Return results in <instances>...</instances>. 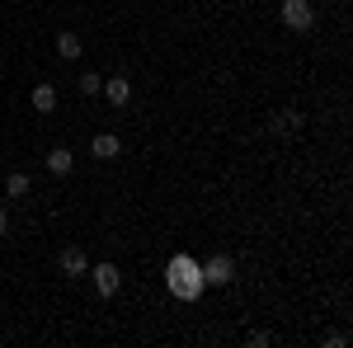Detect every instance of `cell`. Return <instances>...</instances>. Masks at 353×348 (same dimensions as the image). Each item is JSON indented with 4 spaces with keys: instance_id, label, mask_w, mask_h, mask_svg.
Instances as JSON below:
<instances>
[{
    "instance_id": "1",
    "label": "cell",
    "mask_w": 353,
    "mask_h": 348,
    "mask_svg": "<svg viewBox=\"0 0 353 348\" xmlns=\"http://www.w3.org/2000/svg\"><path fill=\"white\" fill-rule=\"evenodd\" d=\"M165 283H170V292L179 296V301H198L203 296V264L198 259H189V254H174L170 259V268H165Z\"/></svg>"
},
{
    "instance_id": "2",
    "label": "cell",
    "mask_w": 353,
    "mask_h": 348,
    "mask_svg": "<svg viewBox=\"0 0 353 348\" xmlns=\"http://www.w3.org/2000/svg\"><path fill=\"white\" fill-rule=\"evenodd\" d=\"M203 283H208V287H231V283H236V259H231V254H212V259L203 264Z\"/></svg>"
},
{
    "instance_id": "3",
    "label": "cell",
    "mask_w": 353,
    "mask_h": 348,
    "mask_svg": "<svg viewBox=\"0 0 353 348\" xmlns=\"http://www.w3.org/2000/svg\"><path fill=\"white\" fill-rule=\"evenodd\" d=\"M283 24L292 28V33H306V28L316 24V10L306 0H283Z\"/></svg>"
},
{
    "instance_id": "4",
    "label": "cell",
    "mask_w": 353,
    "mask_h": 348,
    "mask_svg": "<svg viewBox=\"0 0 353 348\" xmlns=\"http://www.w3.org/2000/svg\"><path fill=\"white\" fill-rule=\"evenodd\" d=\"M57 268H61L66 278H81L85 268H90V259H85V249H81V245H66V249L57 254Z\"/></svg>"
},
{
    "instance_id": "5",
    "label": "cell",
    "mask_w": 353,
    "mask_h": 348,
    "mask_svg": "<svg viewBox=\"0 0 353 348\" xmlns=\"http://www.w3.org/2000/svg\"><path fill=\"white\" fill-rule=\"evenodd\" d=\"M90 278H94V292H99V296H113L118 287H123V273H118V264H99Z\"/></svg>"
},
{
    "instance_id": "6",
    "label": "cell",
    "mask_w": 353,
    "mask_h": 348,
    "mask_svg": "<svg viewBox=\"0 0 353 348\" xmlns=\"http://www.w3.org/2000/svg\"><path fill=\"white\" fill-rule=\"evenodd\" d=\"M99 94H104V99H109L113 108H123V104H128V99H132V81H128V76H109Z\"/></svg>"
},
{
    "instance_id": "7",
    "label": "cell",
    "mask_w": 353,
    "mask_h": 348,
    "mask_svg": "<svg viewBox=\"0 0 353 348\" xmlns=\"http://www.w3.org/2000/svg\"><path fill=\"white\" fill-rule=\"evenodd\" d=\"M118 151H123V141H118L113 132H99L94 141H90V156H94V161H118Z\"/></svg>"
},
{
    "instance_id": "8",
    "label": "cell",
    "mask_w": 353,
    "mask_h": 348,
    "mask_svg": "<svg viewBox=\"0 0 353 348\" xmlns=\"http://www.w3.org/2000/svg\"><path fill=\"white\" fill-rule=\"evenodd\" d=\"M71 170H76V156H71L66 146H52V151H48V174H57V179H66Z\"/></svg>"
},
{
    "instance_id": "9",
    "label": "cell",
    "mask_w": 353,
    "mask_h": 348,
    "mask_svg": "<svg viewBox=\"0 0 353 348\" xmlns=\"http://www.w3.org/2000/svg\"><path fill=\"white\" fill-rule=\"evenodd\" d=\"M273 132H278V136H297V132H301V113H297V108L273 113Z\"/></svg>"
},
{
    "instance_id": "10",
    "label": "cell",
    "mask_w": 353,
    "mask_h": 348,
    "mask_svg": "<svg viewBox=\"0 0 353 348\" xmlns=\"http://www.w3.org/2000/svg\"><path fill=\"white\" fill-rule=\"evenodd\" d=\"M33 108H38V113H52L57 108V85H33Z\"/></svg>"
},
{
    "instance_id": "11",
    "label": "cell",
    "mask_w": 353,
    "mask_h": 348,
    "mask_svg": "<svg viewBox=\"0 0 353 348\" xmlns=\"http://www.w3.org/2000/svg\"><path fill=\"white\" fill-rule=\"evenodd\" d=\"M57 57H61V61H76V57H81V38H76V33H57Z\"/></svg>"
},
{
    "instance_id": "12",
    "label": "cell",
    "mask_w": 353,
    "mask_h": 348,
    "mask_svg": "<svg viewBox=\"0 0 353 348\" xmlns=\"http://www.w3.org/2000/svg\"><path fill=\"white\" fill-rule=\"evenodd\" d=\"M28 188H33V179H28L24 170H14V174H10V179H5V193H10V198H24Z\"/></svg>"
},
{
    "instance_id": "13",
    "label": "cell",
    "mask_w": 353,
    "mask_h": 348,
    "mask_svg": "<svg viewBox=\"0 0 353 348\" xmlns=\"http://www.w3.org/2000/svg\"><path fill=\"white\" fill-rule=\"evenodd\" d=\"M99 90H104V81H99L94 71H85V76H81V94H90V99H94Z\"/></svg>"
},
{
    "instance_id": "14",
    "label": "cell",
    "mask_w": 353,
    "mask_h": 348,
    "mask_svg": "<svg viewBox=\"0 0 353 348\" xmlns=\"http://www.w3.org/2000/svg\"><path fill=\"white\" fill-rule=\"evenodd\" d=\"M5 231H10V212L0 207V240H5Z\"/></svg>"
}]
</instances>
